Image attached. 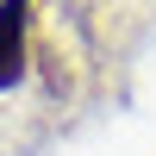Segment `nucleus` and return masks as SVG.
Here are the masks:
<instances>
[{
    "label": "nucleus",
    "instance_id": "nucleus-1",
    "mask_svg": "<svg viewBox=\"0 0 156 156\" xmlns=\"http://www.w3.org/2000/svg\"><path fill=\"white\" fill-rule=\"evenodd\" d=\"M31 56V0H0V87L25 81Z\"/></svg>",
    "mask_w": 156,
    "mask_h": 156
}]
</instances>
